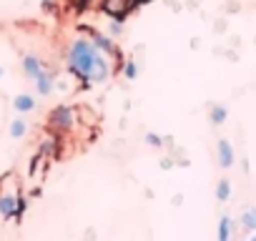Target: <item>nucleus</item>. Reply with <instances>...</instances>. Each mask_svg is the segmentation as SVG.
I'll list each match as a JSON object with an SVG mask.
<instances>
[{
  "instance_id": "nucleus-3",
  "label": "nucleus",
  "mask_w": 256,
  "mask_h": 241,
  "mask_svg": "<svg viewBox=\"0 0 256 241\" xmlns=\"http://www.w3.org/2000/svg\"><path fill=\"white\" fill-rule=\"evenodd\" d=\"M76 126H78V113L73 106H56L48 116V128L58 136L70 134Z\"/></svg>"
},
{
  "instance_id": "nucleus-4",
  "label": "nucleus",
  "mask_w": 256,
  "mask_h": 241,
  "mask_svg": "<svg viewBox=\"0 0 256 241\" xmlns=\"http://www.w3.org/2000/svg\"><path fill=\"white\" fill-rule=\"evenodd\" d=\"M136 6H138V0H103L100 3L103 13L110 16V18H118V20H126V16L131 13Z\"/></svg>"
},
{
  "instance_id": "nucleus-2",
  "label": "nucleus",
  "mask_w": 256,
  "mask_h": 241,
  "mask_svg": "<svg viewBox=\"0 0 256 241\" xmlns=\"http://www.w3.org/2000/svg\"><path fill=\"white\" fill-rule=\"evenodd\" d=\"M96 56H98V48L93 46V40H90L88 36H86V38L78 36V38L70 40V46H68V50H66V66H68V70H70L80 83H86Z\"/></svg>"
},
{
  "instance_id": "nucleus-17",
  "label": "nucleus",
  "mask_w": 256,
  "mask_h": 241,
  "mask_svg": "<svg viewBox=\"0 0 256 241\" xmlns=\"http://www.w3.org/2000/svg\"><path fill=\"white\" fill-rule=\"evenodd\" d=\"M106 33H108L110 38H120V36H123V20L110 18V20H108V26H106Z\"/></svg>"
},
{
  "instance_id": "nucleus-16",
  "label": "nucleus",
  "mask_w": 256,
  "mask_h": 241,
  "mask_svg": "<svg viewBox=\"0 0 256 241\" xmlns=\"http://www.w3.org/2000/svg\"><path fill=\"white\" fill-rule=\"evenodd\" d=\"M216 198H218L221 204L231 198V181H228V178H221V181L216 184Z\"/></svg>"
},
{
  "instance_id": "nucleus-1",
  "label": "nucleus",
  "mask_w": 256,
  "mask_h": 241,
  "mask_svg": "<svg viewBox=\"0 0 256 241\" xmlns=\"http://www.w3.org/2000/svg\"><path fill=\"white\" fill-rule=\"evenodd\" d=\"M20 188L23 186L16 174L0 178V238L10 236L18 228V216H23L26 208V198Z\"/></svg>"
},
{
  "instance_id": "nucleus-19",
  "label": "nucleus",
  "mask_w": 256,
  "mask_h": 241,
  "mask_svg": "<svg viewBox=\"0 0 256 241\" xmlns=\"http://www.w3.org/2000/svg\"><path fill=\"white\" fill-rule=\"evenodd\" d=\"M40 6H43V10H56V0H40Z\"/></svg>"
},
{
  "instance_id": "nucleus-11",
  "label": "nucleus",
  "mask_w": 256,
  "mask_h": 241,
  "mask_svg": "<svg viewBox=\"0 0 256 241\" xmlns=\"http://www.w3.org/2000/svg\"><path fill=\"white\" fill-rule=\"evenodd\" d=\"M13 108L18 113H30V110H36V98L30 93H20V96L13 98Z\"/></svg>"
},
{
  "instance_id": "nucleus-10",
  "label": "nucleus",
  "mask_w": 256,
  "mask_h": 241,
  "mask_svg": "<svg viewBox=\"0 0 256 241\" xmlns=\"http://www.w3.org/2000/svg\"><path fill=\"white\" fill-rule=\"evenodd\" d=\"M238 226H241L246 234H254V231H256V208H254V206H248V208L241 211V216H238Z\"/></svg>"
},
{
  "instance_id": "nucleus-7",
  "label": "nucleus",
  "mask_w": 256,
  "mask_h": 241,
  "mask_svg": "<svg viewBox=\"0 0 256 241\" xmlns=\"http://www.w3.org/2000/svg\"><path fill=\"white\" fill-rule=\"evenodd\" d=\"M216 156H218V166L221 168H231L234 161H236V154H234V146L228 138H218L216 144Z\"/></svg>"
},
{
  "instance_id": "nucleus-13",
  "label": "nucleus",
  "mask_w": 256,
  "mask_h": 241,
  "mask_svg": "<svg viewBox=\"0 0 256 241\" xmlns=\"http://www.w3.org/2000/svg\"><path fill=\"white\" fill-rule=\"evenodd\" d=\"M216 234H218L221 241H228V238H231V234H234V221H231V216H221Z\"/></svg>"
},
{
  "instance_id": "nucleus-12",
  "label": "nucleus",
  "mask_w": 256,
  "mask_h": 241,
  "mask_svg": "<svg viewBox=\"0 0 256 241\" xmlns=\"http://www.w3.org/2000/svg\"><path fill=\"white\" fill-rule=\"evenodd\" d=\"M228 118V110H226V106H211V110H208V120H211V124L214 126H221L224 124V120Z\"/></svg>"
},
{
  "instance_id": "nucleus-6",
  "label": "nucleus",
  "mask_w": 256,
  "mask_h": 241,
  "mask_svg": "<svg viewBox=\"0 0 256 241\" xmlns=\"http://www.w3.org/2000/svg\"><path fill=\"white\" fill-rule=\"evenodd\" d=\"M33 83H36V90H38L40 96H50V93L56 90V73H53L50 68H43V70L33 78Z\"/></svg>"
},
{
  "instance_id": "nucleus-14",
  "label": "nucleus",
  "mask_w": 256,
  "mask_h": 241,
  "mask_svg": "<svg viewBox=\"0 0 256 241\" xmlns=\"http://www.w3.org/2000/svg\"><path fill=\"white\" fill-rule=\"evenodd\" d=\"M28 134V124L23 118H13L10 120V138H23Z\"/></svg>"
},
{
  "instance_id": "nucleus-15",
  "label": "nucleus",
  "mask_w": 256,
  "mask_h": 241,
  "mask_svg": "<svg viewBox=\"0 0 256 241\" xmlns=\"http://www.w3.org/2000/svg\"><path fill=\"white\" fill-rule=\"evenodd\" d=\"M120 76H123L126 80H136V76H138V66H136L134 58H128V60L120 66Z\"/></svg>"
},
{
  "instance_id": "nucleus-21",
  "label": "nucleus",
  "mask_w": 256,
  "mask_h": 241,
  "mask_svg": "<svg viewBox=\"0 0 256 241\" xmlns=\"http://www.w3.org/2000/svg\"><path fill=\"white\" fill-rule=\"evenodd\" d=\"M3 76H6V68H3V66H0V78H3Z\"/></svg>"
},
{
  "instance_id": "nucleus-20",
  "label": "nucleus",
  "mask_w": 256,
  "mask_h": 241,
  "mask_svg": "<svg viewBox=\"0 0 256 241\" xmlns=\"http://www.w3.org/2000/svg\"><path fill=\"white\" fill-rule=\"evenodd\" d=\"M161 166H164V168H171V166H174V161H171V156H164V161H161Z\"/></svg>"
},
{
  "instance_id": "nucleus-22",
  "label": "nucleus",
  "mask_w": 256,
  "mask_h": 241,
  "mask_svg": "<svg viewBox=\"0 0 256 241\" xmlns=\"http://www.w3.org/2000/svg\"><path fill=\"white\" fill-rule=\"evenodd\" d=\"M138 3H151V0H138Z\"/></svg>"
},
{
  "instance_id": "nucleus-18",
  "label": "nucleus",
  "mask_w": 256,
  "mask_h": 241,
  "mask_svg": "<svg viewBox=\"0 0 256 241\" xmlns=\"http://www.w3.org/2000/svg\"><path fill=\"white\" fill-rule=\"evenodd\" d=\"M146 144H148L151 148H164V146H166V138H161L158 134H146Z\"/></svg>"
},
{
  "instance_id": "nucleus-9",
  "label": "nucleus",
  "mask_w": 256,
  "mask_h": 241,
  "mask_svg": "<svg viewBox=\"0 0 256 241\" xmlns=\"http://www.w3.org/2000/svg\"><path fill=\"white\" fill-rule=\"evenodd\" d=\"M43 68H46V63H43L38 56H26V58H23V73H26V78L33 80Z\"/></svg>"
},
{
  "instance_id": "nucleus-8",
  "label": "nucleus",
  "mask_w": 256,
  "mask_h": 241,
  "mask_svg": "<svg viewBox=\"0 0 256 241\" xmlns=\"http://www.w3.org/2000/svg\"><path fill=\"white\" fill-rule=\"evenodd\" d=\"M76 113H78V124H80V126H88L90 131H96V128L100 126V116H98L93 108H88V106H76Z\"/></svg>"
},
{
  "instance_id": "nucleus-5",
  "label": "nucleus",
  "mask_w": 256,
  "mask_h": 241,
  "mask_svg": "<svg viewBox=\"0 0 256 241\" xmlns=\"http://www.w3.org/2000/svg\"><path fill=\"white\" fill-rule=\"evenodd\" d=\"M86 36L93 40V46L98 48V50H103L106 56H118V46H116V38H110L106 30H86Z\"/></svg>"
}]
</instances>
